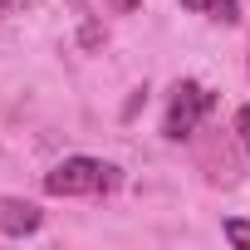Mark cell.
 Listing matches in <instances>:
<instances>
[{
    "label": "cell",
    "mask_w": 250,
    "mask_h": 250,
    "mask_svg": "<svg viewBox=\"0 0 250 250\" xmlns=\"http://www.w3.org/2000/svg\"><path fill=\"white\" fill-rule=\"evenodd\" d=\"M118 182H123V172L98 157H69L54 172H44L49 196H108V191H118Z\"/></svg>",
    "instance_id": "cell-1"
},
{
    "label": "cell",
    "mask_w": 250,
    "mask_h": 250,
    "mask_svg": "<svg viewBox=\"0 0 250 250\" xmlns=\"http://www.w3.org/2000/svg\"><path fill=\"white\" fill-rule=\"evenodd\" d=\"M211 108H216V93H211V88H201V83H191V79L177 83V88H172V103H167V118H162V133H167L172 143L191 138Z\"/></svg>",
    "instance_id": "cell-2"
},
{
    "label": "cell",
    "mask_w": 250,
    "mask_h": 250,
    "mask_svg": "<svg viewBox=\"0 0 250 250\" xmlns=\"http://www.w3.org/2000/svg\"><path fill=\"white\" fill-rule=\"evenodd\" d=\"M40 206L35 201H5V206H0V230H5V235H35L40 230Z\"/></svg>",
    "instance_id": "cell-3"
},
{
    "label": "cell",
    "mask_w": 250,
    "mask_h": 250,
    "mask_svg": "<svg viewBox=\"0 0 250 250\" xmlns=\"http://www.w3.org/2000/svg\"><path fill=\"white\" fill-rule=\"evenodd\" d=\"M191 15H206V20H221V25H235L240 20V5L235 0H182Z\"/></svg>",
    "instance_id": "cell-4"
},
{
    "label": "cell",
    "mask_w": 250,
    "mask_h": 250,
    "mask_svg": "<svg viewBox=\"0 0 250 250\" xmlns=\"http://www.w3.org/2000/svg\"><path fill=\"white\" fill-rule=\"evenodd\" d=\"M226 240H230V245H250V221L230 216V221H226Z\"/></svg>",
    "instance_id": "cell-5"
},
{
    "label": "cell",
    "mask_w": 250,
    "mask_h": 250,
    "mask_svg": "<svg viewBox=\"0 0 250 250\" xmlns=\"http://www.w3.org/2000/svg\"><path fill=\"white\" fill-rule=\"evenodd\" d=\"M235 128H240V143H245V152H250V108L235 113Z\"/></svg>",
    "instance_id": "cell-6"
},
{
    "label": "cell",
    "mask_w": 250,
    "mask_h": 250,
    "mask_svg": "<svg viewBox=\"0 0 250 250\" xmlns=\"http://www.w3.org/2000/svg\"><path fill=\"white\" fill-rule=\"evenodd\" d=\"M113 5H118V10H138L143 0H113Z\"/></svg>",
    "instance_id": "cell-7"
},
{
    "label": "cell",
    "mask_w": 250,
    "mask_h": 250,
    "mask_svg": "<svg viewBox=\"0 0 250 250\" xmlns=\"http://www.w3.org/2000/svg\"><path fill=\"white\" fill-rule=\"evenodd\" d=\"M20 5V0H0V15H5V10H15Z\"/></svg>",
    "instance_id": "cell-8"
}]
</instances>
